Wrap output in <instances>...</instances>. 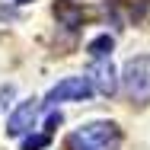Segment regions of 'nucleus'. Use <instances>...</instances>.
Instances as JSON below:
<instances>
[{
    "label": "nucleus",
    "mask_w": 150,
    "mask_h": 150,
    "mask_svg": "<svg viewBox=\"0 0 150 150\" xmlns=\"http://www.w3.org/2000/svg\"><path fill=\"white\" fill-rule=\"evenodd\" d=\"M70 150H118V128L112 121H93L83 125L67 137Z\"/></svg>",
    "instance_id": "f257e3e1"
},
{
    "label": "nucleus",
    "mask_w": 150,
    "mask_h": 150,
    "mask_svg": "<svg viewBox=\"0 0 150 150\" xmlns=\"http://www.w3.org/2000/svg\"><path fill=\"white\" fill-rule=\"evenodd\" d=\"M93 96V83L86 77H67V80H61L58 86H51V93L45 96V105H58V102H83V99H90Z\"/></svg>",
    "instance_id": "f03ea898"
},
{
    "label": "nucleus",
    "mask_w": 150,
    "mask_h": 150,
    "mask_svg": "<svg viewBox=\"0 0 150 150\" xmlns=\"http://www.w3.org/2000/svg\"><path fill=\"white\" fill-rule=\"evenodd\" d=\"M125 86L131 93V99L147 102L150 99V61L147 58H134L125 67Z\"/></svg>",
    "instance_id": "7ed1b4c3"
},
{
    "label": "nucleus",
    "mask_w": 150,
    "mask_h": 150,
    "mask_svg": "<svg viewBox=\"0 0 150 150\" xmlns=\"http://www.w3.org/2000/svg\"><path fill=\"white\" fill-rule=\"evenodd\" d=\"M93 83V90H99L102 96H112V93L118 90V80H115V67H112V61L109 58H96L90 64V77H86Z\"/></svg>",
    "instance_id": "20e7f679"
},
{
    "label": "nucleus",
    "mask_w": 150,
    "mask_h": 150,
    "mask_svg": "<svg viewBox=\"0 0 150 150\" xmlns=\"http://www.w3.org/2000/svg\"><path fill=\"white\" fill-rule=\"evenodd\" d=\"M38 115V99H26V102H19V109L6 118V134L10 137H19L23 131H29L32 121Z\"/></svg>",
    "instance_id": "39448f33"
},
{
    "label": "nucleus",
    "mask_w": 150,
    "mask_h": 150,
    "mask_svg": "<svg viewBox=\"0 0 150 150\" xmlns=\"http://www.w3.org/2000/svg\"><path fill=\"white\" fill-rule=\"evenodd\" d=\"M112 48H115L112 35H99V38H93V42H90V48H86V51H90L93 61H96V58H109V54H112Z\"/></svg>",
    "instance_id": "423d86ee"
},
{
    "label": "nucleus",
    "mask_w": 150,
    "mask_h": 150,
    "mask_svg": "<svg viewBox=\"0 0 150 150\" xmlns=\"http://www.w3.org/2000/svg\"><path fill=\"white\" fill-rule=\"evenodd\" d=\"M48 144H51L48 134H29V137L23 141V150H45Z\"/></svg>",
    "instance_id": "0eeeda50"
},
{
    "label": "nucleus",
    "mask_w": 150,
    "mask_h": 150,
    "mask_svg": "<svg viewBox=\"0 0 150 150\" xmlns=\"http://www.w3.org/2000/svg\"><path fill=\"white\" fill-rule=\"evenodd\" d=\"M61 125V115H51V118H48V131H51V128H58Z\"/></svg>",
    "instance_id": "6e6552de"
},
{
    "label": "nucleus",
    "mask_w": 150,
    "mask_h": 150,
    "mask_svg": "<svg viewBox=\"0 0 150 150\" xmlns=\"http://www.w3.org/2000/svg\"><path fill=\"white\" fill-rule=\"evenodd\" d=\"M16 3H29V0H16Z\"/></svg>",
    "instance_id": "1a4fd4ad"
}]
</instances>
